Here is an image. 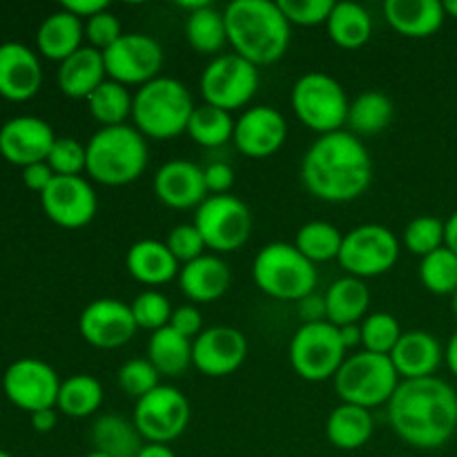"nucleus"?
<instances>
[{"instance_id": "nucleus-7", "label": "nucleus", "mask_w": 457, "mask_h": 457, "mask_svg": "<svg viewBox=\"0 0 457 457\" xmlns=\"http://www.w3.org/2000/svg\"><path fill=\"white\" fill-rule=\"evenodd\" d=\"M333 382L344 404L370 411L391 402L393 393L400 386V375L393 366L391 355L360 351L344 360Z\"/></svg>"}, {"instance_id": "nucleus-3", "label": "nucleus", "mask_w": 457, "mask_h": 457, "mask_svg": "<svg viewBox=\"0 0 457 457\" xmlns=\"http://www.w3.org/2000/svg\"><path fill=\"white\" fill-rule=\"evenodd\" d=\"M223 16L228 43L253 65H272L288 52L293 25L275 0H232Z\"/></svg>"}, {"instance_id": "nucleus-33", "label": "nucleus", "mask_w": 457, "mask_h": 457, "mask_svg": "<svg viewBox=\"0 0 457 457\" xmlns=\"http://www.w3.org/2000/svg\"><path fill=\"white\" fill-rule=\"evenodd\" d=\"M326 29L337 47L360 49L373 36V18L357 3H335Z\"/></svg>"}, {"instance_id": "nucleus-5", "label": "nucleus", "mask_w": 457, "mask_h": 457, "mask_svg": "<svg viewBox=\"0 0 457 457\" xmlns=\"http://www.w3.org/2000/svg\"><path fill=\"white\" fill-rule=\"evenodd\" d=\"M195 107L190 89L181 80L172 79V76H159V79L141 85L138 92L134 94V128L143 137L168 141V138L187 132V123H190Z\"/></svg>"}, {"instance_id": "nucleus-9", "label": "nucleus", "mask_w": 457, "mask_h": 457, "mask_svg": "<svg viewBox=\"0 0 457 457\" xmlns=\"http://www.w3.org/2000/svg\"><path fill=\"white\" fill-rule=\"evenodd\" d=\"M290 366L306 382H326L335 378L346 360L342 335L330 321L302 324L290 339Z\"/></svg>"}, {"instance_id": "nucleus-36", "label": "nucleus", "mask_w": 457, "mask_h": 457, "mask_svg": "<svg viewBox=\"0 0 457 457\" xmlns=\"http://www.w3.org/2000/svg\"><path fill=\"white\" fill-rule=\"evenodd\" d=\"M186 38L195 52L204 56H212L223 49L228 43L226 16L223 12L214 9L212 4L190 13L186 21Z\"/></svg>"}, {"instance_id": "nucleus-49", "label": "nucleus", "mask_w": 457, "mask_h": 457, "mask_svg": "<svg viewBox=\"0 0 457 457\" xmlns=\"http://www.w3.org/2000/svg\"><path fill=\"white\" fill-rule=\"evenodd\" d=\"M170 326H172L177 333H181L183 337L195 342V339L204 333V317H201V311L195 303H186V306L174 308Z\"/></svg>"}, {"instance_id": "nucleus-40", "label": "nucleus", "mask_w": 457, "mask_h": 457, "mask_svg": "<svg viewBox=\"0 0 457 457\" xmlns=\"http://www.w3.org/2000/svg\"><path fill=\"white\" fill-rule=\"evenodd\" d=\"M420 281L433 295L457 293V254L445 248L427 254L420 262Z\"/></svg>"}, {"instance_id": "nucleus-29", "label": "nucleus", "mask_w": 457, "mask_h": 457, "mask_svg": "<svg viewBox=\"0 0 457 457\" xmlns=\"http://www.w3.org/2000/svg\"><path fill=\"white\" fill-rule=\"evenodd\" d=\"M326 321L342 328L348 324H360L366 320V311L370 306V290L364 279L357 277H342L333 281L324 295Z\"/></svg>"}, {"instance_id": "nucleus-27", "label": "nucleus", "mask_w": 457, "mask_h": 457, "mask_svg": "<svg viewBox=\"0 0 457 457\" xmlns=\"http://www.w3.org/2000/svg\"><path fill=\"white\" fill-rule=\"evenodd\" d=\"M105 80L107 71L103 52L89 47V45L87 47L83 45L79 52L65 58L58 67V87L70 98H85L87 101L94 89L105 83Z\"/></svg>"}, {"instance_id": "nucleus-44", "label": "nucleus", "mask_w": 457, "mask_h": 457, "mask_svg": "<svg viewBox=\"0 0 457 457\" xmlns=\"http://www.w3.org/2000/svg\"><path fill=\"white\" fill-rule=\"evenodd\" d=\"M47 165L56 177H80L87 165V147L70 137L56 138L47 156Z\"/></svg>"}, {"instance_id": "nucleus-63", "label": "nucleus", "mask_w": 457, "mask_h": 457, "mask_svg": "<svg viewBox=\"0 0 457 457\" xmlns=\"http://www.w3.org/2000/svg\"><path fill=\"white\" fill-rule=\"evenodd\" d=\"M395 457H413V455H395Z\"/></svg>"}, {"instance_id": "nucleus-46", "label": "nucleus", "mask_w": 457, "mask_h": 457, "mask_svg": "<svg viewBox=\"0 0 457 457\" xmlns=\"http://www.w3.org/2000/svg\"><path fill=\"white\" fill-rule=\"evenodd\" d=\"M279 9L284 12L286 21L290 25L315 27L321 22H328L330 12H333V0H277Z\"/></svg>"}, {"instance_id": "nucleus-57", "label": "nucleus", "mask_w": 457, "mask_h": 457, "mask_svg": "<svg viewBox=\"0 0 457 457\" xmlns=\"http://www.w3.org/2000/svg\"><path fill=\"white\" fill-rule=\"evenodd\" d=\"M138 457H177V453L168 445H152V442H145V446H143Z\"/></svg>"}, {"instance_id": "nucleus-19", "label": "nucleus", "mask_w": 457, "mask_h": 457, "mask_svg": "<svg viewBox=\"0 0 457 457\" xmlns=\"http://www.w3.org/2000/svg\"><path fill=\"white\" fill-rule=\"evenodd\" d=\"M288 137V123L277 107L254 105L245 110L235 123L232 143L250 159H266L281 150Z\"/></svg>"}, {"instance_id": "nucleus-24", "label": "nucleus", "mask_w": 457, "mask_h": 457, "mask_svg": "<svg viewBox=\"0 0 457 457\" xmlns=\"http://www.w3.org/2000/svg\"><path fill=\"white\" fill-rule=\"evenodd\" d=\"M230 284V268L217 254H204L181 266V272H179V286L183 295L195 303L217 302L228 293Z\"/></svg>"}, {"instance_id": "nucleus-4", "label": "nucleus", "mask_w": 457, "mask_h": 457, "mask_svg": "<svg viewBox=\"0 0 457 457\" xmlns=\"http://www.w3.org/2000/svg\"><path fill=\"white\" fill-rule=\"evenodd\" d=\"M89 179L103 186L119 187L134 183L147 168L150 150L145 137L134 125L101 128L87 141Z\"/></svg>"}, {"instance_id": "nucleus-56", "label": "nucleus", "mask_w": 457, "mask_h": 457, "mask_svg": "<svg viewBox=\"0 0 457 457\" xmlns=\"http://www.w3.org/2000/svg\"><path fill=\"white\" fill-rule=\"evenodd\" d=\"M445 245L457 254V210L445 221Z\"/></svg>"}, {"instance_id": "nucleus-58", "label": "nucleus", "mask_w": 457, "mask_h": 457, "mask_svg": "<svg viewBox=\"0 0 457 457\" xmlns=\"http://www.w3.org/2000/svg\"><path fill=\"white\" fill-rule=\"evenodd\" d=\"M445 361H446V366H449L451 373H453L455 378H457V330H455L453 335H451L449 344H446Z\"/></svg>"}, {"instance_id": "nucleus-8", "label": "nucleus", "mask_w": 457, "mask_h": 457, "mask_svg": "<svg viewBox=\"0 0 457 457\" xmlns=\"http://www.w3.org/2000/svg\"><path fill=\"white\" fill-rule=\"evenodd\" d=\"M295 116L320 137L339 132L348 123L351 101L337 79L324 71H308L299 76L290 92Z\"/></svg>"}, {"instance_id": "nucleus-34", "label": "nucleus", "mask_w": 457, "mask_h": 457, "mask_svg": "<svg viewBox=\"0 0 457 457\" xmlns=\"http://www.w3.org/2000/svg\"><path fill=\"white\" fill-rule=\"evenodd\" d=\"M103 404V386L92 375H71L61 382L56 409L70 418H87L94 415Z\"/></svg>"}, {"instance_id": "nucleus-59", "label": "nucleus", "mask_w": 457, "mask_h": 457, "mask_svg": "<svg viewBox=\"0 0 457 457\" xmlns=\"http://www.w3.org/2000/svg\"><path fill=\"white\" fill-rule=\"evenodd\" d=\"M445 13L446 16H453L457 18V0H445Z\"/></svg>"}, {"instance_id": "nucleus-43", "label": "nucleus", "mask_w": 457, "mask_h": 457, "mask_svg": "<svg viewBox=\"0 0 457 457\" xmlns=\"http://www.w3.org/2000/svg\"><path fill=\"white\" fill-rule=\"evenodd\" d=\"M404 245L422 259L436 250L445 248V221L431 217V214L415 217L404 228Z\"/></svg>"}, {"instance_id": "nucleus-51", "label": "nucleus", "mask_w": 457, "mask_h": 457, "mask_svg": "<svg viewBox=\"0 0 457 457\" xmlns=\"http://www.w3.org/2000/svg\"><path fill=\"white\" fill-rule=\"evenodd\" d=\"M54 177H56V174L52 172L47 161L22 168V181H25V186L29 187L31 192H38V195H43V192L47 190V186L52 183Z\"/></svg>"}, {"instance_id": "nucleus-30", "label": "nucleus", "mask_w": 457, "mask_h": 457, "mask_svg": "<svg viewBox=\"0 0 457 457\" xmlns=\"http://www.w3.org/2000/svg\"><path fill=\"white\" fill-rule=\"evenodd\" d=\"M375 422L369 409L355 404H339L326 420V436L333 446L342 451H357L373 437Z\"/></svg>"}, {"instance_id": "nucleus-55", "label": "nucleus", "mask_w": 457, "mask_h": 457, "mask_svg": "<svg viewBox=\"0 0 457 457\" xmlns=\"http://www.w3.org/2000/svg\"><path fill=\"white\" fill-rule=\"evenodd\" d=\"M339 335H342V342L346 351L361 346V324L342 326V328H339Z\"/></svg>"}, {"instance_id": "nucleus-48", "label": "nucleus", "mask_w": 457, "mask_h": 457, "mask_svg": "<svg viewBox=\"0 0 457 457\" xmlns=\"http://www.w3.org/2000/svg\"><path fill=\"white\" fill-rule=\"evenodd\" d=\"M85 36L89 40V47L98 49V52H105V49H110L123 36V27H120V21L116 18V13L105 9V12L96 13L89 21H85Z\"/></svg>"}, {"instance_id": "nucleus-25", "label": "nucleus", "mask_w": 457, "mask_h": 457, "mask_svg": "<svg viewBox=\"0 0 457 457\" xmlns=\"http://www.w3.org/2000/svg\"><path fill=\"white\" fill-rule=\"evenodd\" d=\"M384 18L397 34L428 38L440 29L446 13L440 0H386Z\"/></svg>"}, {"instance_id": "nucleus-2", "label": "nucleus", "mask_w": 457, "mask_h": 457, "mask_svg": "<svg viewBox=\"0 0 457 457\" xmlns=\"http://www.w3.org/2000/svg\"><path fill=\"white\" fill-rule=\"evenodd\" d=\"M373 159L353 132L324 134L308 147L302 161V183L312 196L328 204H348L369 190Z\"/></svg>"}, {"instance_id": "nucleus-42", "label": "nucleus", "mask_w": 457, "mask_h": 457, "mask_svg": "<svg viewBox=\"0 0 457 457\" xmlns=\"http://www.w3.org/2000/svg\"><path fill=\"white\" fill-rule=\"evenodd\" d=\"M129 308H132L134 321H137L138 328L152 330V333L170 326L174 312L170 299L154 288L143 290L141 295H137Z\"/></svg>"}, {"instance_id": "nucleus-28", "label": "nucleus", "mask_w": 457, "mask_h": 457, "mask_svg": "<svg viewBox=\"0 0 457 457\" xmlns=\"http://www.w3.org/2000/svg\"><path fill=\"white\" fill-rule=\"evenodd\" d=\"M83 36L85 22L61 7L40 22L38 31H36V45H38V52L45 58L62 62L83 47L80 45Z\"/></svg>"}, {"instance_id": "nucleus-60", "label": "nucleus", "mask_w": 457, "mask_h": 457, "mask_svg": "<svg viewBox=\"0 0 457 457\" xmlns=\"http://www.w3.org/2000/svg\"><path fill=\"white\" fill-rule=\"evenodd\" d=\"M85 457H112V455H107V453H101V451H92V453H87Z\"/></svg>"}, {"instance_id": "nucleus-10", "label": "nucleus", "mask_w": 457, "mask_h": 457, "mask_svg": "<svg viewBox=\"0 0 457 457\" xmlns=\"http://www.w3.org/2000/svg\"><path fill=\"white\" fill-rule=\"evenodd\" d=\"M400 259V239L379 223H364L344 235L339 266L357 279L379 277Z\"/></svg>"}, {"instance_id": "nucleus-21", "label": "nucleus", "mask_w": 457, "mask_h": 457, "mask_svg": "<svg viewBox=\"0 0 457 457\" xmlns=\"http://www.w3.org/2000/svg\"><path fill=\"white\" fill-rule=\"evenodd\" d=\"M154 195L172 210L199 208L208 199L204 168L187 159L165 161L154 174Z\"/></svg>"}, {"instance_id": "nucleus-12", "label": "nucleus", "mask_w": 457, "mask_h": 457, "mask_svg": "<svg viewBox=\"0 0 457 457\" xmlns=\"http://www.w3.org/2000/svg\"><path fill=\"white\" fill-rule=\"evenodd\" d=\"M199 85L208 105L235 112L248 105L257 94L259 71L239 54H221L205 65Z\"/></svg>"}, {"instance_id": "nucleus-45", "label": "nucleus", "mask_w": 457, "mask_h": 457, "mask_svg": "<svg viewBox=\"0 0 457 457\" xmlns=\"http://www.w3.org/2000/svg\"><path fill=\"white\" fill-rule=\"evenodd\" d=\"M159 378V370L152 366V361L147 360V357L145 360L137 357V360L125 361L119 369V386L123 388L129 397H134V400H141L147 393L154 391L156 386H161Z\"/></svg>"}, {"instance_id": "nucleus-54", "label": "nucleus", "mask_w": 457, "mask_h": 457, "mask_svg": "<svg viewBox=\"0 0 457 457\" xmlns=\"http://www.w3.org/2000/svg\"><path fill=\"white\" fill-rule=\"evenodd\" d=\"M56 424H58L56 409H43V411H36V413H31V427H34V431L49 433L56 428Z\"/></svg>"}, {"instance_id": "nucleus-14", "label": "nucleus", "mask_w": 457, "mask_h": 457, "mask_svg": "<svg viewBox=\"0 0 457 457\" xmlns=\"http://www.w3.org/2000/svg\"><path fill=\"white\" fill-rule=\"evenodd\" d=\"M107 79L120 85H145L159 79L163 67V47L147 34L129 31L123 34L110 49L103 52Z\"/></svg>"}, {"instance_id": "nucleus-6", "label": "nucleus", "mask_w": 457, "mask_h": 457, "mask_svg": "<svg viewBox=\"0 0 457 457\" xmlns=\"http://www.w3.org/2000/svg\"><path fill=\"white\" fill-rule=\"evenodd\" d=\"M253 279L268 297L299 303L315 293L317 268L295 248V244L272 241L254 257Z\"/></svg>"}, {"instance_id": "nucleus-52", "label": "nucleus", "mask_w": 457, "mask_h": 457, "mask_svg": "<svg viewBox=\"0 0 457 457\" xmlns=\"http://www.w3.org/2000/svg\"><path fill=\"white\" fill-rule=\"evenodd\" d=\"M61 7L65 9V12L74 13L80 21H89V18L96 16V13L110 9V3H107V0H65Z\"/></svg>"}, {"instance_id": "nucleus-18", "label": "nucleus", "mask_w": 457, "mask_h": 457, "mask_svg": "<svg viewBox=\"0 0 457 457\" xmlns=\"http://www.w3.org/2000/svg\"><path fill=\"white\" fill-rule=\"evenodd\" d=\"M248 357V339L232 326H212L192 342V364L208 378H228Z\"/></svg>"}, {"instance_id": "nucleus-53", "label": "nucleus", "mask_w": 457, "mask_h": 457, "mask_svg": "<svg viewBox=\"0 0 457 457\" xmlns=\"http://www.w3.org/2000/svg\"><path fill=\"white\" fill-rule=\"evenodd\" d=\"M299 315H302L303 324H312V321H326V303L324 297H317L315 293L303 297L299 302Z\"/></svg>"}, {"instance_id": "nucleus-15", "label": "nucleus", "mask_w": 457, "mask_h": 457, "mask_svg": "<svg viewBox=\"0 0 457 457\" xmlns=\"http://www.w3.org/2000/svg\"><path fill=\"white\" fill-rule=\"evenodd\" d=\"M3 388L13 406L36 413L43 409H56L61 379L47 361L22 357L4 370Z\"/></svg>"}, {"instance_id": "nucleus-11", "label": "nucleus", "mask_w": 457, "mask_h": 457, "mask_svg": "<svg viewBox=\"0 0 457 457\" xmlns=\"http://www.w3.org/2000/svg\"><path fill=\"white\" fill-rule=\"evenodd\" d=\"M196 230L204 237L205 245L214 253H235L248 241L253 230V214L239 196L210 195L196 208Z\"/></svg>"}, {"instance_id": "nucleus-50", "label": "nucleus", "mask_w": 457, "mask_h": 457, "mask_svg": "<svg viewBox=\"0 0 457 457\" xmlns=\"http://www.w3.org/2000/svg\"><path fill=\"white\" fill-rule=\"evenodd\" d=\"M205 187L210 195H228L232 186H235V170L223 161H214V163L204 168Z\"/></svg>"}, {"instance_id": "nucleus-47", "label": "nucleus", "mask_w": 457, "mask_h": 457, "mask_svg": "<svg viewBox=\"0 0 457 457\" xmlns=\"http://www.w3.org/2000/svg\"><path fill=\"white\" fill-rule=\"evenodd\" d=\"M165 245L174 254V259L179 263H183V266L195 262V259L204 257L205 250H208V245H205L204 237L196 230L195 223H181V226L172 228L168 239H165Z\"/></svg>"}, {"instance_id": "nucleus-32", "label": "nucleus", "mask_w": 457, "mask_h": 457, "mask_svg": "<svg viewBox=\"0 0 457 457\" xmlns=\"http://www.w3.org/2000/svg\"><path fill=\"white\" fill-rule=\"evenodd\" d=\"M147 360L163 378H179L192 364V339L183 337L172 326H165L152 333L147 342Z\"/></svg>"}, {"instance_id": "nucleus-41", "label": "nucleus", "mask_w": 457, "mask_h": 457, "mask_svg": "<svg viewBox=\"0 0 457 457\" xmlns=\"http://www.w3.org/2000/svg\"><path fill=\"white\" fill-rule=\"evenodd\" d=\"M402 337L400 321L391 312H373L361 321V346L369 353L391 355Z\"/></svg>"}, {"instance_id": "nucleus-35", "label": "nucleus", "mask_w": 457, "mask_h": 457, "mask_svg": "<svg viewBox=\"0 0 457 457\" xmlns=\"http://www.w3.org/2000/svg\"><path fill=\"white\" fill-rule=\"evenodd\" d=\"M395 116V105L384 92H361L348 107V125L353 134H379L391 125Z\"/></svg>"}, {"instance_id": "nucleus-61", "label": "nucleus", "mask_w": 457, "mask_h": 457, "mask_svg": "<svg viewBox=\"0 0 457 457\" xmlns=\"http://www.w3.org/2000/svg\"><path fill=\"white\" fill-rule=\"evenodd\" d=\"M0 457H13V455H12V453H7V451L0 449Z\"/></svg>"}, {"instance_id": "nucleus-38", "label": "nucleus", "mask_w": 457, "mask_h": 457, "mask_svg": "<svg viewBox=\"0 0 457 457\" xmlns=\"http://www.w3.org/2000/svg\"><path fill=\"white\" fill-rule=\"evenodd\" d=\"M235 123L230 112L204 103L192 112L187 134L204 147H221L235 137Z\"/></svg>"}, {"instance_id": "nucleus-1", "label": "nucleus", "mask_w": 457, "mask_h": 457, "mask_svg": "<svg viewBox=\"0 0 457 457\" xmlns=\"http://www.w3.org/2000/svg\"><path fill=\"white\" fill-rule=\"evenodd\" d=\"M393 431L415 449H440L457 431V391L440 378L402 379L388 402Z\"/></svg>"}, {"instance_id": "nucleus-16", "label": "nucleus", "mask_w": 457, "mask_h": 457, "mask_svg": "<svg viewBox=\"0 0 457 457\" xmlns=\"http://www.w3.org/2000/svg\"><path fill=\"white\" fill-rule=\"evenodd\" d=\"M79 330L80 337L89 346L114 351V348L125 346L137 335L138 326L134 321L129 303H123L120 299L103 297L94 299L83 308L79 317Z\"/></svg>"}, {"instance_id": "nucleus-37", "label": "nucleus", "mask_w": 457, "mask_h": 457, "mask_svg": "<svg viewBox=\"0 0 457 457\" xmlns=\"http://www.w3.org/2000/svg\"><path fill=\"white\" fill-rule=\"evenodd\" d=\"M132 103L134 96L128 92V87L116 80L107 79L105 83L98 85L87 98L89 114L94 120L103 125V128H116V125H125V120L132 116Z\"/></svg>"}, {"instance_id": "nucleus-13", "label": "nucleus", "mask_w": 457, "mask_h": 457, "mask_svg": "<svg viewBox=\"0 0 457 457\" xmlns=\"http://www.w3.org/2000/svg\"><path fill=\"white\" fill-rule=\"evenodd\" d=\"M134 427L152 445H170L190 424V402L179 388L161 384L134 406Z\"/></svg>"}, {"instance_id": "nucleus-26", "label": "nucleus", "mask_w": 457, "mask_h": 457, "mask_svg": "<svg viewBox=\"0 0 457 457\" xmlns=\"http://www.w3.org/2000/svg\"><path fill=\"white\" fill-rule=\"evenodd\" d=\"M125 266L138 284L152 286V288L170 284L181 272V266L170 253L165 241L156 239H141L129 245L125 254Z\"/></svg>"}, {"instance_id": "nucleus-17", "label": "nucleus", "mask_w": 457, "mask_h": 457, "mask_svg": "<svg viewBox=\"0 0 457 457\" xmlns=\"http://www.w3.org/2000/svg\"><path fill=\"white\" fill-rule=\"evenodd\" d=\"M40 204L45 214L67 230H79L92 223L98 210L96 192L83 177H54L40 195Z\"/></svg>"}, {"instance_id": "nucleus-22", "label": "nucleus", "mask_w": 457, "mask_h": 457, "mask_svg": "<svg viewBox=\"0 0 457 457\" xmlns=\"http://www.w3.org/2000/svg\"><path fill=\"white\" fill-rule=\"evenodd\" d=\"M43 85L38 56L22 43L0 45V96L7 101H29Z\"/></svg>"}, {"instance_id": "nucleus-62", "label": "nucleus", "mask_w": 457, "mask_h": 457, "mask_svg": "<svg viewBox=\"0 0 457 457\" xmlns=\"http://www.w3.org/2000/svg\"><path fill=\"white\" fill-rule=\"evenodd\" d=\"M453 311H455V315H457V293L453 295Z\"/></svg>"}, {"instance_id": "nucleus-39", "label": "nucleus", "mask_w": 457, "mask_h": 457, "mask_svg": "<svg viewBox=\"0 0 457 457\" xmlns=\"http://www.w3.org/2000/svg\"><path fill=\"white\" fill-rule=\"evenodd\" d=\"M344 235L337 226L328 221H308L303 223L295 237V248L312 263H324L339 257Z\"/></svg>"}, {"instance_id": "nucleus-31", "label": "nucleus", "mask_w": 457, "mask_h": 457, "mask_svg": "<svg viewBox=\"0 0 457 457\" xmlns=\"http://www.w3.org/2000/svg\"><path fill=\"white\" fill-rule=\"evenodd\" d=\"M92 445L94 451L112 457H138L145 440L132 420L120 415H101L92 427Z\"/></svg>"}, {"instance_id": "nucleus-20", "label": "nucleus", "mask_w": 457, "mask_h": 457, "mask_svg": "<svg viewBox=\"0 0 457 457\" xmlns=\"http://www.w3.org/2000/svg\"><path fill=\"white\" fill-rule=\"evenodd\" d=\"M56 138L47 120L38 116H13L0 128V154L21 168L43 163Z\"/></svg>"}, {"instance_id": "nucleus-23", "label": "nucleus", "mask_w": 457, "mask_h": 457, "mask_svg": "<svg viewBox=\"0 0 457 457\" xmlns=\"http://www.w3.org/2000/svg\"><path fill=\"white\" fill-rule=\"evenodd\" d=\"M445 360L442 344L436 335L427 330H409L402 333L400 342L393 348L391 361L395 366L400 379H422L433 378Z\"/></svg>"}]
</instances>
